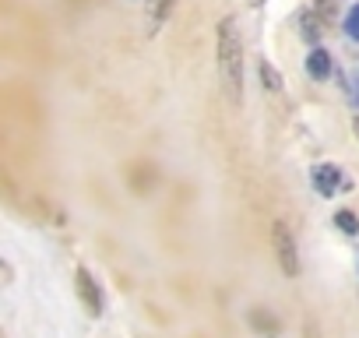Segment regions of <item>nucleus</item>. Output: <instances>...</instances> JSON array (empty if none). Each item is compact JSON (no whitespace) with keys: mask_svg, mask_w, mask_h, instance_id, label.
Wrapping results in <instances>:
<instances>
[{"mask_svg":"<svg viewBox=\"0 0 359 338\" xmlns=\"http://www.w3.org/2000/svg\"><path fill=\"white\" fill-rule=\"evenodd\" d=\"M215 60H219V78L222 92L233 106L243 102V36L236 18H222L215 29Z\"/></svg>","mask_w":359,"mask_h":338,"instance_id":"obj_1","label":"nucleus"},{"mask_svg":"<svg viewBox=\"0 0 359 338\" xmlns=\"http://www.w3.org/2000/svg\"><path fill=\"white\" fill-rule=\"evenodd\" d=\"M271 247H275L278 268H282L289 278H296V275H299V247H296V240H292V233H289L285 222H275V226H271Z\"/></svg>","mask_w":359,"mask_h":338,"instance_id":"obj_2","label":"nucleus"},{"mask_svg":"<svg viewBox=\"0 0 359 338\" xmlns=\"http://www.w3.org/2000/svg\"><path fill=\"white\" fill-rule=\"evenodd\" d=\"M172 4H176V0H148V4H144V36H155L169 22Z\"/></svg>","mask_w":359,"mask_h":338,"instance_id":"obj_3","label":"nucleus"},{"mask_svg":"<svg viewBox=\"0 0 359 338\" xmlns=\"http://www.w3.org/2000/svg\"><path fill=\"white\" fill-rule=\"evenodd\" d=\"M338 184H341V173H338V165H317L313 169V187H317V194H324V198H331L334 191H338Z\"/></svg>","mask_w":359,"mask_h":338,"instance_id":"obj_4","label":"nucleus"},{"mask_svg":"<svg viewBox=\"0 0 359 338\" xmlns=\"http://www.w3.org/2000/svg\"><path fill=\"white\" fill-rule=\"evenodd\" d=\"M78 296L85 299V306H88L92 313H102V292H99V285L92 282L88 271H78Z\"/></svg>","mask_w":359,"mask_h":338,"instance_id":"obj_5","label":"nucleus"},{"mask_svg":"<svg viewBox=\"0 0 359 338\" xmlns=\"http://www.w3.org/2000/svg\"><path fill=\"white\" fill-rule=\"evenodd\" d=\"M306 71H310V78H317V81H327V78H331V71H334V64H331V53H327V50H313V53L306 57Z\"/></svg>","mask_w":359,"mask_h":338,"instance_id":"obj_6","label":"nucleus"},{"mask_svg":"<svg viewBox=\"0 0 359 338\" xmlns=\"http://www.w3.org/2000/svg\"><path fill=\"white\" fill-rule=\"evenodd\" d=\"M257 71H261V81H264V88H268V92H282V74H278L268 60H261V64H257Z\"/></svg>","mask_w":359,"mask_h":338,"instance_id":"obj_7","label":"nucleus"},{"mask_svg":"<svg viewBox=\"0 0 359 338\" xmlns=\"http://www.w3.org/2000/svg\"><path fill=\"white\" fill-rule=\"evenodd\" d=\"M345 36H348L352 43H359V4H352L348 15H345Z\"/></svg>","mask_w":359,"mask_h":338,"instance_id":"obj_8","label":"nucleus"},{"mask_svg":"<svg viewBox=\"0 0 359 338\" xmlns=\"http://www.w3.org/2000/svg\"><path fill=\"white\" fill-rule=\"evenodd\" d=\"M299 25H303V39H306V43H317V39H320V29H317V15H313V11L303 15Z\"/></svg>","mask_w":359,"mask_h":338,"instance_id":"obj_9","label":"nucleus"},{"mask_svg":"<svg viewBox=\"0 0 359 338\" xmlns=\"http://www.w3.org/2000/svg\"><path fill=\"white\" fill-rule=\"evenodd\" d=\"M334 222H338V229H341V233H359V219H355L352 212H338V215H334Z\"/></svg>","mask_w":359,"mask_h":338,"instance_id":"obj_10","label":"nucleus"},{"mask_svg":"<svg viewBox=\"0 0 359 338\" xmlns=\"http://www.w3.org/2000/svg\"><path fill=\"white\" fill-rule=\"evenodd\" d=\"M317 15L320 18H334V0H317Z\"/></svg>","mask_w":359,"mask_h":338,"instance_id":"obj_11","label":"nucleus"},{"mask_svg":"<svg viewBox=\"0 0 359 338\" xmlns=\"http://www.w3.org/2000/svg\"><path fill=\"white\" fill-rule=\"evenodd\" d=\"M352 127H355V134H359V116H355V120H352Z\"/></svg>","mask_w":359,"mask_h":338,"instance_id":"obj_12","label":"nucleus"}]
</instances>
